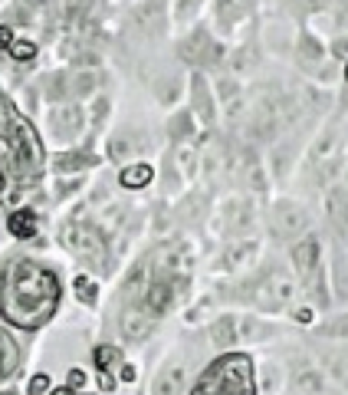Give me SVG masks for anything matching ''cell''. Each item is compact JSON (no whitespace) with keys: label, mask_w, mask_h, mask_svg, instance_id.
Segmentation results:
<instances>
[{"label":"cell","mask_w":348,"mask_h":395,"mask_svg":"<svg viewBox=\"0 0 348 395\" xmlns=\"http://www.w3.org/2000/svg\"><path fill=\"white\" fill-rule=\"evenodd\" d=\"M59 297V277L33 261H13L0 277V313L17 329H40L56 313Z\"/></svg>","instance_id":"1"},{"label":"cell","mask_w":348,"mask_h":395,"mask_svg":"<svg viewBox=\"0 0 348 395\" xmlns=\"http://www.w3.org/2000/svg\"><path fill=\"white\" fill-rule=\"evenodd\" d=\"M43 168V145L27 119L7 96H0V178L7 184H30Z\"/></svg>","instance_id":"2"},{"label":"cell","mask_w":348,"mask_h":395,"mask_svg":"<svg viewBox=\"0 0 348 395\" xmlns=\"http://www.w3.org/2000/svg\"><path fill=\"white\" fill-rule=\"evenodd\" d=\"M191 395H256L253 359L246 353H227L198 379Z\"/></svg>","instance_id":"3"},{"label":"cell","mask_w":348,"mask_h":395,"mask_svg":"<svg viewBox=\"0 0 348 395\" xmlns=\"http://www.w3.org/2000/svg\"><path fill=\"white\" fill-rule=\"evenodd\" d=\"M20 369V346L7 329H0V382H7Z\"/></svg>","instance_id":"4"},{"label":"cell","mask_w":348,"mask_h":395,"mask_svg":"<svg viewBox=\"0 0 348 395\" xmlns=\"http://www.w3.org/2000/svg\"><path fill=\"white\" fill-rule=\"evenodd\" d=\"M7 228H10V234H13V237L27 241V237H33V234H37V214L27 211V208H20V211L10 214Z\"/></svg>","instance_id":"5"},{"label":"cell","mask_w":348,"mask_h":395,"mask_svg":"<svg viewBox=\"0 0 348 395\" xmlns=\"http://www.w3.org/2000/svg\"><path fill=\"white\" fill-rule=\"evenodd\" d=\"M119 182H122L125 188H145V184L151 182V168L148 165H128V168L119 175Z\"/></svg>","instance_id":"6"},{"label":"cell","mask_w":348,"mask_h":395,"mask_svg":"<svg viewBox=\"0 0 348 395\" xmlns=\"http://www.w3.org/2000/svg\"><path fill=\"white\" fill-rule=\"evenodd\" d=\"M122 362V353L115 346H99L95 349V366H99V372L102 376H112V369Z\"/></svg>","instance_id":"7"},{"label":"cell","mask_w":348,"mask_h":395,"mask_svg":"<svg viewBox=\"0 0 348 395\" xmlns=\"http://www.w3.org/2000/svg\"><path fill=\"white\" fill-rule=\"evenodd\" d=\"M76 297H79V303H95L99 290H95V283L89 277H76Z\"/></svg>","instance_id":"8"},{"label":"cell","mask_w":348,"mask_h":395,"mask_svg":"<svg viewBox=\"0 0 348 395\" xmlns=\"http://www.w3.org/2000/svg\"><path fill=\"white\" fill-rule=\"evenodd\" d=\"M10 57H13V59L37 57V43H30V40H13V43H10Z\"/></svg>","instance_id":"9"},{"label":"cell","mask_w":348,"mask_h":395,"mask_svg":"<svg viewBox=\"0 0 348 395\" xmlns=\"http://www.w3.org/2000/svg\"><path fill=\"white\" fill-rule=\"evenodd\" d=\"M47 392H49V376H43V372H40V376L30 379L27 395H47Z\"/></svg>","instance_id":"10"},{"label":"cell","mask_w":348,"mask_h":395,"mask_svg":"<svg viewBox=\"0 0 348 395\" xmlns=\"http://www.w3.org/2000/svg\"><path fill=\"white\" fill-rule=\"evenodd\" d=\"M83 386H85V372H83V369H73V372H69L66 389H76V392H79Z\"/></svg>","instance_id":"11"},{"label":"cell","mask_w":348,"mask_h":395,"mask_svg":"<svg viewBox=\"0 0 348 395\" xmlns=\"http://www.w3.org/2000/svg\"><path fill=\"white\" fill-rule=\"evenodd\" d=\"M10 43H13V33H10V27H0V49H10Z\"/></svg>","instance_id":"12"},{"label":"cell","mask_w":348,"mask_h":395,"mask_svg":"<svg viewBox=\"0 0 348 395\" xmlns=\"http://www.w3.org/2000/svg\"><path fill=\"white\" fill-rule=\"evenodd\" d=\"M53 395H79V392H76V389H56Z\"/></svg>","instance_id":"13"},{"label":"cell","mask_w":348,"mask_h":395,"mask_svg":"<svg viewBox=\"0 0 348 395\" xmlns=\"http://www.w3.org/2000/svg\"><path fill=\"white\" fill-rule=\"evenodd\" d=\"M0 395H13V392H0Z\"/></svg>","instance_id":"14"},{"label":"cell","mask_w":348,"mask_h":395,"mask_svg":"<svg viewBox=\"0 0 348 395\" xmlns=\"http://www.w3.org/2000/svg\"><path fill=\"white\" fill-rule=\"evenodd\" d=\"M345 79H348V66H345Z\"/></svg>","instance_id":"15"}]
</instances>
